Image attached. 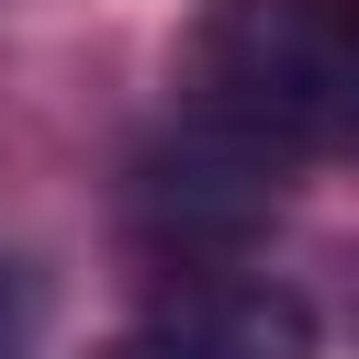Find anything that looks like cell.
Wrapping results in <instances>:
<instances>
[{
  "instance_id": "6da1fadb",
  "label": "cell",
  "mask_w": 359,
  "mask_h": 359,
  "mask_svg": "<svg viewBox=\"0 0 359 359\" xmlns=\"http://www.w3.org/2000/svg\"><path fill=\"white\" fill-rule=\"evenodd\" d=\"M191 90L269 157H359V0H213Z\"/></svg>"
},
{
  "instance_id": "7a4b0ae2",
  "label": "cell",
  "mask_w": 359,
  "mask_h": 359,
  "mask_svg": "<svg viewBox=\"0 0 359 359\" xmlns=\"http://www.w3.org/2000/svg\"><path fill=\"white\" fill-rule=\"evenodd\" d=\"M269 202H280V157H269L258 135L213 123V112H202L168 157H146V224L180 236V247H236Z\"/></svg>"
},
{
  "instance_id": "3957f363",
  "label": "cell",
  "mask_w": 359,
  "mask_h": 359,
  "mask_svg": "<svg viewBox=\"0 0 359 359\" xmlns=\"http://www.w3.org/2000/svg\"><path fill=\"white\" fill-rule=\"evenodd\" d=\"M180 337L202 348V359H314L325 337H314V303L292 292V280H224V292H202L191 314H180Z\"/></svg>"
},
{
  "instance_id": "277c9868",
  "label": "cell",
  "mask_w": 359,
  "mask_h": 359,
  "mask_svg": "<svg viewBox=\"0 0 359 359\" xmlns=\"http://www.w3.org/2000/svg\"><path fill=\"white\" fill-rule=\"evenodd\" d=\"M22 348H34V280L0 269V359H22Z\"/></svg>"
},
{
  "instance_id": "5b68a950",
  "label": "cell",
  "mask_w": 359,
  "mask_h": 359,
  "mask_svg": "<svg viewBox=\"0 0 359 359\" xmlns=\"http://www.w3.org/2000/svg\"><path fill=\"white\" fill-rule=\"evenodd\" d=\"M90 359H202L180 325H135V337H112V348H90Z\"/></svg>"
}]
</instances>
